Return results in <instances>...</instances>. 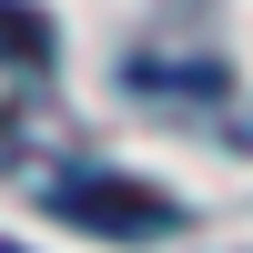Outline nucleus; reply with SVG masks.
<instances>
[{"mask_svg": "<svg viewBox=\"0 0 253 253\" xmlns=\"http://www.w3.org/2000/svg\"><path fill=\"white\" fill-rule=\"evenodd\" d=\"M51 213L81 223V233H101V243H152V233L182 223V203L152 193V182H132V172H61L51 182Z\"/></svg>", "mask_w": 253, "mask_h": 253, "instance_id": "f257e3e1", "label": "nucleus"}, {"mask_svg": "<svg viewBox=\"0 0 253 253\" xmlns=\"http://www.w3.org/2000/svg\"><path fill=\"white\" fill-rule=\"evenodd\" d=\"M0 253H10V243H0Z\"/></svg>", "mask_w": 253, "mask_h": 253, "instance_id": "7ed1b4c3", "label": "nucleus"}, {"mask_svg": "<svg viewBox=\"0 0 253 253\" xmlns=\"http://www.w3.org/2000/svg\"><path fill=\"white\" fill-rule=\"evenodd\" d=\"M0 51H10L20 71H41V61H51V20L20 10V0H0Z\"/></svg>", "mask_w": 253, "mask_h": 253, "instance_id": "f03ea898", "label": "nucleus"}]
</instances>
